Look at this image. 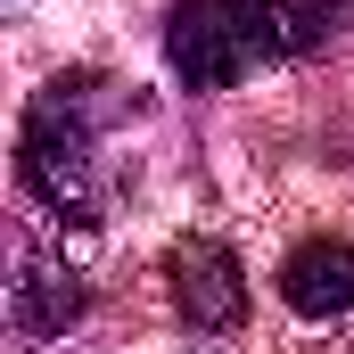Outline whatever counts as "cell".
Listing matches in <instances>:
<instances>
[{
	"label": "cell",
	"instance_id": "obj_1",
	"mask_svg": "<svg viewBox=\"0 0 354 354\" xmlns=\"http://www.w3.org/2000/svg\"><path fill=\"white\" fill-rule=\"evenodd\" d=\"M346 0H174L165 8V66L189 91H231L256 66L305 58L338 33Z\"/></svg>",
	"mask_w": 354,
	"mask_h": 354
},
{
	"label": "cell",
	"instance_id": "obj_4",
	"mask_svg": "<svg viewBox=\"0 0 354 354\" xmlns=\"http://www.w3.org/2000/svg\"><path fill=\"white\" fill-rule=\"evenodd\" d=\"M280 297H288V313H305V322H338L354 313V239H297L288 256H280Z\"/></svg>",
	"mask_w": 354,
	"mask_h": 354
},
{
	"label": "cell",
	"instance_id": "obj_5",
	"mask_svg": "<svg viewBox=\"0 0 354 354\" xmlns=\"http://www.w3.org/2000/svg\"><path fill=\"white\" fill-rule=\"evenodd\" d=\"M83 313V280L66 264H41V256H25V280H17V330L25 338H50V330H66Z\"/></svg>",
	"mask_w": 354,
	"mask_h": 354
},
{
	"label": "cell",
	"instance_id": "obj_2",
	"mask_svg": "<svg viewBox=\"0 0 354 354\" xmlns=\"http://www.w3.org/2000/svg\"><path fill=\"white\" fill-rule=\"evenodd\" d=\"M99 75H58L33 91L17 124V181L58 214V223H99V124H107Z\"/></svg>",
	"mask_w": 354,
	"mask_h": 354
},
{
	"label": "cell",
	"instance_id": "obj_3",
	"mask_svg": "<svg viewBox=\"0 0 354 354\" xmlns=\"http://www.w3.org/2000/svg\"><path fill=\"white\" fill-rule=\"evenodd\" d=\"M165 288H174V313L198 338H223V330L248 322V272H239V256L223 239H174Z\"/></svg>",
	"mask_w": 354,
	"mask_h": 354
}]
</instances>
